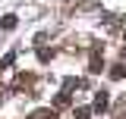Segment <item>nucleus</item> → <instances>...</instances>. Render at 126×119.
I'll return each mask as SVG.
<instances>
[{
	"instance_id": "2",
	"label": "nucleus",
	"mask_w": 126,
	"mask_h": 119,
	"mask_svg": "<svg viewBox=\"0 0 126 119\" xmlns=\"http://www.w3.org/2000/svg\"><path fill=\"white\" fill-rule=\"evenodd\" d=\"M0 28H3V31H10V28H16V16H13V13H6V16H3V19H0Z\"/></svg>"
},
{
	"instance_id": "6",
	"label": "nucleus",
	"mask_w": 126,
	"mask_h": 119,
	"mask_svg": "<svg viewBox=\"0 0 126 119\" xmlns=\"http://www.w3.org/2000/svg\"><path fill=\"white\" fill-rule=\"evenodd\" d=\"M13 63H16V53H6L3 63H0V69H6V66H13Z\"/></svg>"
},
{
	"instance_id": "1",
	"label": "nucleus",
	"mask_w": 126,
	"mask_h": 119,
	"mask_svg": "<svg viewBox=\"0 0 126 119\" xmlns=\"http://www.w3.org/2000/svg\"><path fill=\"white\" fill-rule=\"evenodd\" d=\"M107 91H98V94H94V104H92V110H107Z\"/></svg>"
},
{
	"instance_id": "5",
	"label": "nucleus",
	"mask_w": 126,
	"mask_h": 119,
	"mask_svg": "<svg viewBox=\"0 0 126 119\" xmlns=\"http://www.w3.org/2000/svg\"><path fill=\"white\" fill-rule=\"evenodd\" d=\"M32 119H54L50 110H38V113H32Z\"/></svg>"
},
{
	"instance_id": "7",
	"label": "nucleus",
	"mask_w": 126,
	"mask_h": 119,
	"mask_svg": "<svg viewBox=\"0 0 126 119\" xmlns=\"http://www.w3.org/2000/svg\"><path fill=\"white\" fill-rule=\"evenodd\" d=\"M54 57V53H50V50H44V47H41V50H38V60H41V63H47V60Z\"/></svg>"
},
{
	"instance_id": "4",
	"label": "nucleus",
	"mask_w": 126,
	"mask_h": 119,
	"mask_svg": "<svg viewBox=\"0 0 126 119\" xmlns=\"http://www.w3.org/2000/svg\"><path fill=\"white\" fill-rule=\"evenodd\" d=\"M110 75H113V78H123V75H126V66H123V63H120V66H113Z\"/></svg>"
},
{
	"instance_id": "3",
	"label": "nucleus",
	"mask_w": 126,
	"mask_h": 119,
	"mask_svg": "<svg viewBox=\"0 0 126 119\" xmlns=\"http://www.w3.org/2000/svg\"><path fill=\"white\" fill-rule=\"evenodd\" d=\"M73 116H76V119H88V116H92V107H79Z\"/></svg>"
}]
</instances>
